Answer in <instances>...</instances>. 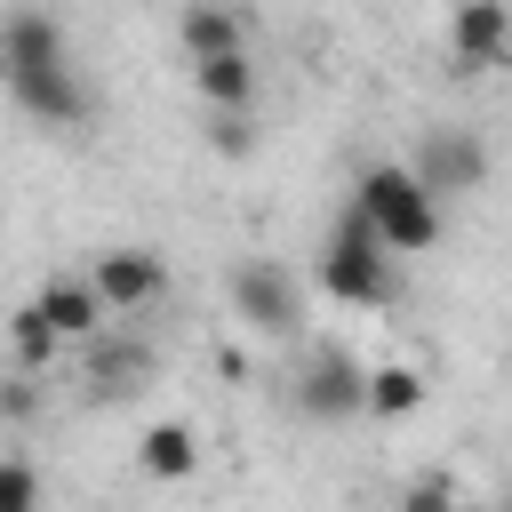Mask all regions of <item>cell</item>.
Listing matches in <instances>:
<instances>
[{"mask_svg": "<svg viewBox=\"0 0 512 512\" xmlns=\"http://www.w3.org/2000/svg\"><path fill=\"white\" fill-rule=\"evenodd\" d=\"M232 312H240L256 336H296V320H304V296H296V280H288L280 264L248 256V264L232 272Z\"/></svg>", "mask_w": 512, "mask_h": 512, "instance_id": "cell-5", "label": "cell"}, {"mask_svg": "<svg viewBox=\"0 0 512 512\" xmlns=\"http://www.w3.org/2000/svg\"><path fill=\"white\" fill-rule=\"evenodd\" d=\"M8 352H16V368L32 376V368H48V360L64 352V336H56V320H48L40 304H24V312H8Z\"/></svg>", "mask_w": 512, "mask_h": 512, "instance_id": "cell-14", "label": "cell"}, {"mask_svg": "<svg viewBox=\"0 0 512 512\" xmlns=\"http://www.w3.org/2000/svg\"><path fill=\"white\" fill-rule=\"evenodd\" d=\"M296 408L320 416V424H344V416H368V368L336 344H320L304 368H296Z\"/></svg>", "mask_w": 512, "mask_h": 512, "instance_id": "cell-3", "label": "cell"}, {"mask_svg": "<svg viewBox=\"0 0 512 512\" xmlns=\"http://www.w3.org/2000/svg\"><path fill=\"white\" fill-rule=\"evenodd\" d=\"M448 64L456 72L512 64V0H456L448 8Z\"/></svg>", "mask_w": 512, "mask_h": 512, "instance_id": "cell-4", "label": "cell"}, {"mask_svg": "<svg viewBox=\"0 0 512 512\" xmlns=\"http://www.w3.org/2000/svg\"><path fill=\"white\" fill-rule=\"evenodd\" d=\"M464 496H456V480L448 472H416L408 488H400V512H456Z\"/></svg>", "mask_w": 512, "mask_h": 512, "instance_id": "cell-17", "label": "cell"}, {"mask_svg": "<svg viewBox=\"0 0 512 512\" xmlns=\"http://www.w3.org/2000/svg\"><path fill=\"white\" fill-rule=\"evenodd\" d=\"M352 208L376 224V240L392 248V256H424L432 240H440V200L424 192V176L416 168H368L360 184H352Z\"/></svg>", "mask_w": 512, "mask_h": 512, "instance_id": "cell-1", "label": "cell"}, {"mask_svg": "<svg viewBox=\"0 0 512 512\" xmlns=\"http://www.w3.org/2000/svg\"><path fill=\"white\" fill-rule=\"evenodd\" d=\"M208 136H216V152H256V128H248V112H208Z\"/></svg>", "mask_w": 512, "mask_h": 512, "instance_id": "cell-19", "label": "cell"}, {"mask_svg": "<svg viewBox=\"0 0 512 512\" xmlns=\"http://www.w3.org/2000/svg\"><path fill=\"white\" fill-rule=\"evenodd\" d=\"M144 368H152L144 352H120V344H104L88 376H96V392H136V384H144Z\"/></svg>", "mask_w": 512, "mask_h": 512, "instance_id": "cell-16", "label": "cell"}, {"mask_svg": "<svg viewBox=\"0 0 512 512\" xmlns=\"http://www.w3.org/2000/svg\"><path fill=\"white\" fill-rule=\"evenodd\" d=\"M416 176H424L432 200H448V192H480V176H488V144H480L472 128H432V136L416 144Z\"/></svg>", "mask_w": 512, "mask_h": 512, "instance_id": "cell-6", "label": "cell"}, {"mask_svg": "<svg viewBox=\"0 0 512 512\" xmlns=\"http://www.w3.org/2000/svg\"><path fill=\"white\" fill-rule=\"evenodd\" d=\"M320 288L336 304H392L400 280H392V248L376 240V224L360 208H344V224L320 240Z\"/></svg>", "mask_w": 512, "mask_h": 512, "instance_id": "cell-2", "label": "cell"}, {"mask_svg": "<svg viewBox=\"0 0 512 512\" xmlns=\"http://www.w3.org/2000/svg\"><path fill=\"white\" fill-rule=\"evenodd\" d=\"M8 96H16L32 120H48V128L88 120V88L72 80V64H32V72H16V80H8Z\"/></svg>", "mask_w": 512, "mask_h": 512, "instance_id": "cell-8", "label": "cell"}, {"mask_svg": "<svg viewBox=\"0 0 512 512\" xmlns=\"http://www.w3.org/2000/svg\"><path fill=\"white\" fill-rule=\"evenodd\" d=\"M416 408H424V376L408 360L368 368V416H416Z\"/></svg>", "mask_w": 512, "mask_h": 512, "instance_id": "cell-15", "label": "cell"}, {"mask_svg": "<svg viewBox=\"0 0 512 512\" xmlns=\"http://www.w3.org/2000/svg\"><path fill=\"white\" fill-rule=\"evenodd\" d=\"M192 88H200L208 112H248V104H256V64H248V48L200 56V64H192Z\"/></svg>", "mask_w": 512, "mask_h": 512, "instance_id": "cell-11", "label": "cell"}, {"mask_svg": "<svg viewBox=\"0 0 512 512\" xmlns=\"http://www.w3.org/2000/svg\"><path fill=\"white\" fill-rule=\"evenodd\" d=\"M88 280L104 288V304H112V312H144V304L168 288V264H160L152 248H104Z\"/></svg>", "mask_w": 512, "mask_h": 512, "instance_id": "cell-7", "label": "cell"}, {"mask_svg": "<svg viewBox=\"0 0 512 512\" xmlns=\"http://www.w3.org/2000/svg\"><path fill=\"white\" fill-rule=\"evenodd\" d=\"M32 64H64V24L40 8H16V16H0V80H16Z\"/></svg>", "mask_w": 512, "mask_h": 512, "instance_id": "cell-9", "label": "cell"}, {"mask_svg": "<svg viewBox=\"0 0 512 512\" xmlns=\"http://www.w3.org/2000/svg\"><path fill=\"white\" fill-rule=\"evenodd\" d=\"M136 464H144L152 480H192V472H200V432H192V424H152V432L136 440Z\"/></svg>", "mask_w": 512, "mask_h": 512, "instance_id": "cell-12", "label": "cell"}, {"mask_svg": "<svg viewBox=\"0 0 512 512\" xmlns=\"http://www.w3.org/2000/svg\"><path fill=\"white\" fill-rule=\"evenodd\" d=\"M232 48H248L232 8H208V0L184 8V56H192V64H200V56H232Z\"/></svg>", "mask_w": 512, "mask_h": 512, "instance_id": "cell-13", "label": "cell"}, {"mask_svg": "<svg viewBox=\"0 0 512 512\" xmlns=\"http://www.w3.org/2000/svg\"><path fill=\"white\" fill-rule=\"evenodd\" d=\"M496 512H512V488H504V504H496Z\"/></svg>", "mask_w": 512, "mask_h": 512, "instance_id": "cell-20", "label": "cell"}, {"mask_svg": "<svg viewBox=\"0 0 512 512\" xmlns=\"http://www.w3.org/2000/svg\"><path fill=\"white\" fill-rule=\"evenodd\" d=\"M0 512H40V472L24 456H0Z\"/></svg>", "mask_w": 512, "mask_h": 512, "instance_id": "cell-18", "label": "cell"}, {"mask_svg": "<svg viewBox=\"0 0 512 512\" xmlns=\"http://www.w3.org/2000/svg\"><path fill=\"white\" fill-rule=\"evenodd\" d=\"M32 304H40L48 320H56V336H64V344H88V336H96V328L112 320L104 288H96V280H64V272H56V280H48V288H40Z\"/></svg>", "mask_w": 512, "mask_h": 512, "instance_id": "cell-10", "label": "cell"}, {"mask_svg": "<svg viewBox=\"0 0 512 512\" xmlns=\"http://www.w3.org/2000/svg\"><path fill=\"white\" fill-rule=\"evenodd\" d=\"M456 512H464V504H456Z\"/></svg>", "mask_w": 512, "mask_h": 512, "instance_id": "cell-21", "label": "cell"}]
</instances>
